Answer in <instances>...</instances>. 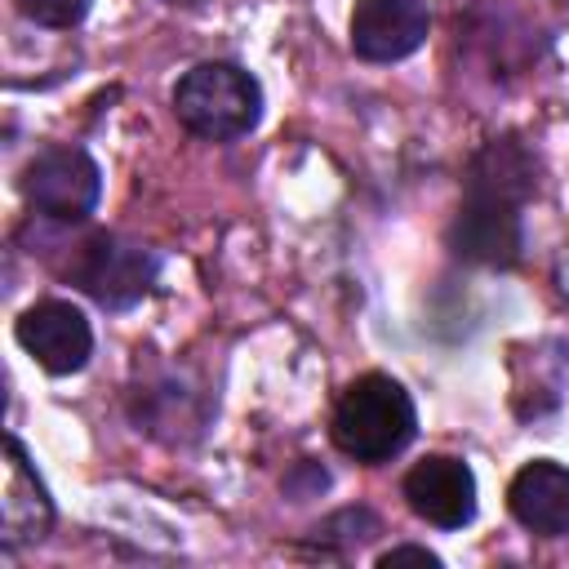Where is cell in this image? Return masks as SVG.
<instances>
[{"label": "cell", "mask_w": 569, "mask_h": 569, "mask_svg": "<svg viewBox=\"0 0 569 569\" xmlns=\"http://www.w3.org/2000/svg\"><path fill=\"white\" fill-rule=\"evenodd\" d=\"M98 191H102V173L80 147H44L22 169L27 204L44 218H58V222H76V218L93 213Z\"/></svg>", "instance_id": "3957f363"}, {"label": "cell", "mask_w": 569, "mask_h": 569, "mask_svg": "<svg viewBox=\"0 0 569 569\" xmlns=\"http://www.w3.org/2000/svg\"><path fill=\"white\" fill-rule=\"evenodd\" d=\"M405 498L413 516H422L436 529H462L476 516V476L462 458L431 453L409 467L405 476Z\"/></svg>", "instance_id": "8992f818"}, {"label": "cell", "mask_w": 569, "mask_h": 569, "mask_svg": "<svg viewBox=\"0 0 569 569\" xmlns=\"http://www.w3.org/2000/svg\"><path fill=\"white\" fill-rule=\"evenodd\" d=\"M418 431L409 391L387 373L356 378L333 409V445L356 462H387Z\"/></svg>", "instance_id": "6da1fadb"}, {"label": "cell", "mask_w": 569, "mask_h": 569, "mask_svg": "<svg viewBox=\"0 0 569 569\" xmlns=\"http://www.w3.org/2000/svg\"><path fill=\"white\" fill-rule=\"evenodd\" d=\"M0 516H4V538L9 542L44 538L49 516H53V507L44 498V485L27 467V453H22L18 440L4 445V502H0Z\"/></svg>", "instance_id": "8fae6325"}, {"label": "cell", "mask_w": 569, "mask_h": 569, "mask_svg": "<svg viewBox=\"0 0 569 569\" xmlns=\"http://www.w3.org/2000/svg\"><path fill=\"white\" fill-rule=\"evenodd\" d=\"M378 565H382V569H396V565H422V569H436L440 556L427 551V547H391V551L378 556Z\"/></svg>", "instance_id": "4fadbf2b"}, {"label": "cell", "mask_w": 569, "mask_h": 569, "mask_svg": "<svg viewBox=\"0 0 569 569\" xmlns=\"http://www.w3.org/2000/svg\"><path fill=\"white\" fill-rule=\"evenodd\" d=\"M173 111L191 133L227 142V138H240L258 124L262 89L249 71H240L231 62H200L178 80Z\"/></svg>", "instance_id": "7a4b0ae2"}, {"label": "cell", "mask_w": 569, "mask_h": 569, "mask_svg": "<svg viewBox=\"0 0 569 569\" xmlns=\"http://www.w3.org/2000/svg\"><path fill=\"white\" fill-rule=\"evenodd\" d=\"M18 9L40 27H76L89 13V0H18Z\"/></svg>", "instance_id": "7c38bea8"}, {"label": "cell", "mask_w": 569, "mask_h": 569, "mask_svg": "<svg viewBox=\"0 0 569 569\" xmlns=\"http://www.w3.org/2000/svg\"><path fill=\"white\" fill-rule=\"evenodd\" d=\"M507 507L529 533H542V538L569 533V467L547 458L520 467L507 489Z\"/></svg>", "instance_id": "9c48e42d"}, {"label": "cell", "mask_w": 569, "mask_h": 569, "mask_svg": "<svg viewBox=\"0 0 569 569\" xmlns=\"http://www.w3.org/2000/svg\"><path fill=\"white\" fill-rule=\"evenodd\" d=\"M533 156L502 138V142H489L485 151H476L471 169H467V196H485V200H502V204H525L533 196Z\"/></svg>", "instance_id": "30bf717a"}, {"label": "cell", "mask_w": 569, "mask_h": 569, "mask_svg": "<svg viewBox=\"0 0 569 569\" xmlns=\"http://www.w3.org/2000/svg\"><path fill=\"white\" fill-rule=\"evenodd\" d=\"M18 342H22V351L27 356H36V365L40 369H49V373H76V369H84V360H89V351H93V329H89V320L71 307V302H36V307H27L22 316H18Z\"/></svg>", "instance_id": "5b68a950"}, {"label": "cell", "mask_w": 569, "mask_h": 569, "mask_svg": "<svg viewBox=\"0 0 569 569\" xmlns=\"http://www.w3.org/2000/svg\"><path fill=\"white\" fill-rule=\"evenodd\" d=\"M427 27L431 18L422 0H356L351 49L365 62H396L427 40Z\"/></svg>", "instance_id": "52a82bcc"}, {"label": "cell", "mask_w": 569, "mask_h": 569, "mask_svg": "<svg viewBox=\"0 0 569 569\" xmlns=\"http://www.w3.org/2000/svg\"><path fill=\"white\" fill-rule=\"evenodd\" d=\"M449 244L467 262H489V267L516 262V253H520V213H516V204L467 196L453 227H449Z\"/></svg>", "instance_id": "ba28073f"}, {"label": "cell", "mask_w": 569, "mask_h": 569, "mask_svg": "<svg viewBox=\"0 0 569 569\" xmlns=\"http://www.w3.org/2000/svg\"><path fill=\"white\" fill-rule=\"evenodd\" d=\"M71 280L102 307H133L156 280V258L142 244H129L116 236H93L80 244V253L71 262Z\"/></svg>", "instance_id": "277c9868"}]
</instances>
